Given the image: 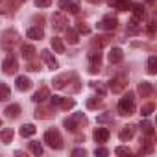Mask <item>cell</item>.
Segmentation results:
<instances>
[{"label":"cell","mask_w":157,"mask_h":157,"mask_svg":"<svg viewBox=\"0 0 157 157\" xmlns=\"http://www.w3.org/2000/svg\"><path fill=\"white\" fill-rule=\"evenodd\" d=\"M21 50H22V57H24L26 61H32V59H33V56H35V48H33L32 44H22Z\"/></svg>","instance_id":"obj_19"},{"label":"cell","mask_w":157,"mask_h":157,"mask_svg":"<svg viewBox=\"0 0 157 157\" xmlns=\"http://www.w3.org/2000/svg\"><path fill=\"white\" fill-rule=\"evenodd\" d=\"M94 153H96V155H100V157H105L109 151H107L105 148H96V150H94Z\"/></svg>","instance_id":"obj_43"},{"label":"cell","mask_w":157,"mask_h":157,"mask_svg":"<svg viewBox=\"0 0 157 157\" xmlns=\"http://www.w3.org/2000/svg\"><path fill=\"white\" fill-rule=\"evenodd\" d=\"M21 135H22V137H32V135H35V126H33V124H24V126H21Z\"/></svg>","instance_id":"obj_23"},{"label":"cell","mask_w":157,"mask_h":157,"mask_svg":"<svg viewBox=\"0 0 157 157\" xmlns=\"http://www.w3.org/2000/svg\"><path fill=\"white\" fill-rule=\"evenodd\" d=\"M17 43H19V33H17L15 30H6V32L2 33V39H0V44H2V48L11 50Z\"/></svg>","instance_id":"obj_3"},{"label":"cell","mask_w":157,"mask_h":157,"mask_svg":"<svg viewBox=\"0 0 157 157\" xmlns=\"http://www.w3.org/2000/svg\"><path fill=\"white\" fill-rule=\"evenodd\" d=\"M35 117H37V118H50L52 115H48L46 109H37V111H35Z\"/></svg>","instance_id":"obj_38"},{"label":"cell","mask_w":157,"mask_h":157,"mask_svg":"<svg viewBox=\"0 0 157 157\" xmlns=\"http://www.w3.org/2000/svg\"><path fill=\"white\" fill-rule=\"evenodd\" d=\"M118 113L124 115V117H129L135 113V98L131 93H128L120 102H118Z\"/></svg>","instance_id":"obj_1"},{"label":"cell","mask_w":157,"mask_h":157,"mask_svg":"<svg viewBox=\"0 0 157 157\" xmlns=\"http://www.w3.org/2000/svg\"><path fill=\"white\" fill-rule=\"evenodd\" d=\"M142 17H144V10H142V6H135V10H133V19L142 21Z\"/></svg>","instance_id":"obj_33"},{"label":"cell","mask_w":157,"mask_h":157,"mask_svg":"<svg viewBox=\"0 0 157 157\" xmlns=\"http://www.w3.org/2000/svg\"><path fill=\"white\" fill-rule=\"evenodd\" d=\"M153 109H155L153 104H144V105L140 107V115H142V117H150V115L153 113Z\"/></svg>","instance_id":"obj_28"},{"label":"cell","mask_w":157,"mask_h":157,"mask_svg":"<svg viewBox=\"0 0 157 157\" xmlns=\"http://www.w3.org/2000/svg\"><path fill=\"white\" fill-rule=\"evenodd\" d=\"M140 129H142L146 135H153V126H151V122H148V120L140 122Z\"/></svg>","instance_id":"obj_30"},{"label":"cell","mask_w":157,"mask_h":157,"mask_svg":"<svg viewBox=\"0 0 157 157\" xmlns=\"http://www.w3.org/2000/svg\"><path fill=\"white\" fill-rule=\"evenodd\" d=\"M67 39L70 44H78V32L74 30H67Z\"/></svg>","instance_id":"obj_31"},{"label":"cell","mask_w":157,"mask_h":157,"mask_svg":"<svg viewBox=\"0 0 157 157\" xmlns=\"http://www.w3.org/2000/svg\"><path fill=\"white\" fill-rule=\"evenodd\" d=\"M44 142L50 148H54V150H61L63 148V139H61V133L57 129H48L44 133Z\"/></svg>","instance_id":"obj_2"},{"label":"cell","mask_w":157,"mask_h":157,"mask_svg":"<svg viewBox=\"0 0 157 157\" xmlns=\"http://www.w3.org/2000/svg\"><path fill=\"white\" fill-rule=\"evenodd\" d=\"M78 32H80V33H89L91 30H89V26H85L83 22H80V26H78Z\"/></svg>","instance_id":"obj_42"},{"label":"cell","mask_w":157,"mask_h":157,"mask_svg":"<svg viewBox=\"0 0 157 157\" xmlns=\"http://www.w3.org/2000/svg\"><path fill=\"white\" fill-rule=\"evenodd\" d=\"M46 98H50V91L46 89V87H43V89H39L35 94H33V102H37V104H41V102H44Z\"/></svg>","instance_id":"obj_17"},{"label":"cell","mask_w":157,"mask_h":157,"mask_svg":"<svg viewBox=\"0 0 157 157\" xmlns=\"http://www.w3.org/2000/svg\"><path fill=\"white\" fill-rule=\"evenodd\" d=\"M70 76H72V74H61V76L54 78V82H52L54 87H56V89H65V87H67V82L70 80Z\"/></svg>","instance_id":"obj_14"},{"label":"cell","mask_w":157,"mask_h":157,"mask_svg":"<svg viewBox=\"0 0 157 157\" xmlns=\"http://www.w3.org/2000/svg\"><path fill=\"white\" fill-rule=\"evenodd\" d=\"M15 2H11V0H0V13H11L15 10Z\"/></svg>","instance_id":"obj_20"},{"label":"cell","mask_w":157,"mask_h":157,"mask_svg":"<svg viewBox=\"0 0 157 157\" xmlns=\"http://www.w3.org/2000/svg\"><path fill=\"white\" fill-rule=\"evenodd\" d=\"M52 4V0H35V6L37 8H48Z\"/></svg>","instance_id":"obj_39"},{"label":"cell","mask_w":157,"mask_h":157,"mask_svg":"<svg viewBox=\"0 0 157 157\" xmlns=\"http://www.w3.org/2000/svg\"><path fill=\"white\" fill-rule=\"evenodd\" d=\"M59 10H65V11H68V6H70V0H59Z\"/></svg>","instance_id":"obj_40"},{"label":"cell","mask_w":157,"mask_h":157,"mask_svg":"<svg viewBox=\"0 0 157 157\" xmlns=\"http://www.w3.org/2000/svg\"><path fill=\"white\" fill-rule=\"evenodd\" d=\"M30 151H32L33 155H43V146L33 140V142H30Z\"/></svg>","instance_id":"obj_29"},{"label":"cell","mask_w":157,"mask_h":157,"mask_svg":"<svg viewBox=\"0 0 157 157\" xmlns=\"http://www.w3.org/2000/svg\"><path fill=\"white\" fill-rule=\"evenodd\" d=\"M126 87H128V76H124V74L115 76L113 80L109 82V89H111L115 94H118V93L126 91Z\"/></svg>","instance_id":"obj_4"},{"label":"cell","mask_w":157,"mask_h":157,"mask_svg":"<svg viewBox=\"0 0 157 157\" xmlns=\"http://www.w3.org/2000/svg\"><path fill=\"white\" fill-rule=\"evenodd\" d=\"M93 137H94L96 142H107V139H109V129H107V128H96L94 133H93Z\"/></svg>","instance_id":"obj_11"},{"label":"cell","mask_w":157,"mask_h":157,"mask_svg":"<svg viewBox=\"0 0 157 157\" xmlns=\"http://www.w3.org/2000/svg\"><path fill=\"white\" fill-rule=\"evenodd\" d=\"M59 107H63V109L74 107V100H68V98H61V102H59Z\"/></svg>","instance_id":"obj_34"},{"label":"cell","mask_w":157,"mask_h":157,"mask_svg":"<svg viewBox=\"0 0 157 157\" xmlns=\"http://www.w3.org/2000/svg\"><path fill=\"white\" fill-rule=\"evenodd\" d=\"M0 139H2V142L10 144L13 140V129H2V133H0Z\"/></svg>","instance_id":"obj_26"},{"label":"cell","mask_w":157,"mask_h":157,"mask_svg":"<svg viewBox=\"0 0 157 157\" xmlns=\"http://www.w3.org/2000/svg\"><path fill=\"white\" fill-rule=\"evenodd\" d=\"M91 87H93L94 91H98L100 94H105V87H104L102 83H96V82H93V83H91Z\"/></svg>","instance_id":"obj_37"},{"label":"cell","mask_w":157,"mask_h":157,"mask_svg":"<svg viewBox=\"0 0 157 157\" xmlns=\"http://www.w3.org/2000/svg\"><path fill=\"white\" fill-rule=\"evenodd\" d=\"M41 59H43V61L46 63V67H48V68H52V70L59 67V65H57V61H56V57H54L48 50H43V52H41Z\"/></svg>","instance_id":"obj_10"},{"label":"cell","mask_w":157,"mask_h":157,"mask_svg":"<svg viewBox=\"0 0 157 157\" xmlns=\"http://www.w3.org/2000/svg\"><path fill=\"white\" fill-rule=\"evenodd\" d=\"M155 72H157V57L150 56V59H148V74H155Z\"/></svg>","instance_id":"obj_27"},{"label":"cell","mask_w":157,"mask_h":157,"mask_svg":"<svg viewBox=\"0 0 157 157\" xmlns=\"http://www.w3.org/2000/svg\"><path fill=\"white\" fill-rule=\"evenodd\" d=\"M115 153L117 155H122V157H128V155H131V150L126 148V146H117L115 148Z\"/></svg>","instance_id":"obj_32"},{"label":"cell","mask_w":157,"mask_h":157,"mask_svg":"<svg viewBox=\"0 0 157 157\" xmlns=\"http://www.w3.org/2000/svg\"><path fill=\"white\" fill-rule=\"evenodd\" d=\"M117 24H118V21H117L115 17H111V15L104 17V19L98 22V26H100L102 30H109V32H113V30L117 28Z\"/></svg>","instance_id":"obj_9"},{"label":"cell","mask_w":157,"mask_h":157,"mask_svg":"<svg viewBox=\"0 0 157 157\" xmlns=\"http://www.w3.org/2000/svg\"><path fill=\"white\" fill-rule=\"evenodd\" d=\"M133 135H135V126H124L122 128V131H120V140H129V139H133Z\"/></svg>","instance_id":"obj_18"},{"label":"cell","mask_w":157,"mask_h":157,"mask_svg":"<svg viewBox=\"0 0 157 157\" xmlns=\"http://www.w3.org/2000/svg\"><path fill=\"white\" fill-rule=\"evenodd\" d=\"M52 26H54V30H57V32H61V30H67V24H68V19L65 17V13H56L54 17H52Z\"/></svg>","instance_id":"obj_7"},{"label":"cell","mask_w":157,"mask_h":157,"mask_svg":"<svg viewBox=\"0 0 157 157\" xmlns=\"http://www.w3.org/2000/svg\"><path fill=\"white\" fill-rule=\"evenodd\" d=\"M19 115H21V105L13 104V105L6 107V117H8V118H17Z\"/></svg>","instance_id":"obj_22"},{"label":"cell","mask_w":157,"mask_h":157,"mask_svg":"<svg viewBox=\"0 0 157 157\" xmlns=\"http://www.w3.org/2000/svg\"><path fill=\"white\" fill-rule=\"evenodd\" d=\"M52 48H54L57 54H63V52H65V44H63V41H61V39H57V37H54V39H52Z\"/></svg>","instance_id":"obj_24"},{"label":"cell","mask_w":157,"mask_h":157,"mask_svg":"<svg viewBox=\"0 0 157 157\" xmlns=\"http://www.w3.org/2000/svg\"><path fill=\"white\" fill-rule=\"evenodd\" d=\"M82 122H85V115L83 113H74L70 118L65 120V128L70 129V131H78L82 126Z\"/></svg>","instance_id":"obj_5"},{"label":"cell","mask_w":157,"mask_h":157,"mask_svg":"<svg viewBox=\"0 0 157 157\" xmlns=\"http://www.w3.org/2000/svg\"><path fill=\"white\" fill-rule=\"evenodd\" d=\"M98 39H100V41H94V44H96V46H104V44H107V39H109V37H98Z\"/></svg>","instance_id":"obj_44"},{"label":"cell","mask_w":157,"mask_h":157,"mask_svg":"<svg viewBox=\"0 0 157 157\" xmlns=\"http://www.w3.org/2000/svg\"><path fill=\"white\" fill-rule=\"evenodd\" d=\"M26 35H28V39H33V41H37V39H43L44 32H43V28H41V26H32V28H28Z\"/></svg>","instance_id":"obj_13"},{"label":"cell","mask_w":157,"mask_h":157,"mask_svg":"<svg viewBox=\"0 0 157 157\" xmlns=\"http://www.w3.org/2000/svg\"><path fill=\"white\" fill-rule=\"evenodd\" d=\"M124 59V52L118 48V46H115L111 52H109V63L111 65H117V63H120Z\"/></svg>","instance_id":"obj_12"},{"label":"cell","mask_w":157,"mask_h":157,"mask_svg":"<svg viewBox=\"0 0 157 157\" xmlns=\"http://www.w3.org/2000/svg\"><path fill=\"white\" fill-rule=\"evenodd\" d=\"M148 2H153V0H148Z\"/></svg>","instance_id":"obj_46"},{"label":"cell","mask_w":157,"mask_h":157,"mask_svg":"<svg viewBox=\"0 0 157 157\" xmlns=\"http://www.w3.org/2000/svg\"><path fill=\"white\" fill-rule=\"evenodd\" d=\"M109 6H113L115 10L126 11L128 8H131V0H109Z\"/></svg>","instance_id":"obj_16"},{"label":"cell","mask_w":157,"mask_h":157,"mask_svg":"<svg viewBox=\"0 0 157 157\" xmlns=\"http://www.w3.org/2000/svg\"><path fill=\"white\" fill-rule=\"evenodd\" d=\"M87 2H91V4H100V2H104V0H87Z\"/></svg>","instance_id":"obj_45"},{"label":"cell","mask_w":157,"mask_h":157,"mask_svg":"<svg viewBox=\"0 0 157 157\" xmlns=\"http://www.w3.org/2000/svg\"><path fill=\"white\" fill-rule=\"evenodd\" d=\"M0 126H2V120H0Z\"/></svg>","instance_id":"obj_47"},{"label":"cell","mask_w":157,"mask_h":157,"mask_svg":"<svg viewBox=\"0 0 157 157\" xmlns=\"http://www.w3.org/2000/svg\"><path fill=\"white\" fill-rule=\"evenodd\" d=\"M85 153H87V151H85L83 148H76V150L72 151V155H74V157H80V155H83V157H85Z\"/></svg>","instance_id":"obj_41"},{"label":"cell","mask_w":157,"mask_h":157,"mask_svg":"<svg viewBox=\"0 0 157 157\" xmlns=\"http://www.w3.org/2000/svg\"><path fill=\"white\" fill-rule=\"evenodd\" d=\"M139 93L142 94V98L150 96V94L153 93V87H151V83H150V82H142V83H139Z\"/></svg>","instance_id":"obj_21"},{"label":"cell","mask_w":157,"mask_h":157,"mask_svg":"<svg viewBox=\"0 0 157 157\" xmlns=\"http://www.w3.org/2000/svg\"><path fill=\"white\" fill-rule=\"evenodd\" d=\"M17 89L19 91H30L32 89V80L26 76H19L17 78Z\"/></svg>","instance_id":"obj_15"},{"label":"cell","mask_w":157,"mask_h":157,"mask_svg":"<svg viewBox=\"0 0 157 157\" xmlns=\"http://www.w3.org/2000/svg\"><path fill=\"white\" fill-rule=\"evenodd\" d=\"M100 104H102V102H100L98 98H89V100H87V107H89V109H94V107H98Z\"/></svg>","instance_id":"obj_36"},{"label":"cell","mask_w":157,"mask_h":157,"mask_svg":"<svg viewBox=\"0 0 157 157\" xmlns=\"http://www.w3.org/2000/svg\"><path fill=\"white\" fill-rule=\"evenodd\" d=\"M68 11H70V13H78V11H80V2H78V0H70Z\"/></svg>","instance_id":"obj_35"},{"label":"cell","mask_w":157,"mask_h":157,"mask_svg":"<svg viewBox=\"0 0 157 157\" xmlns=\"http://www.w3.org/2000/svg\"><path fill=\"white\" fill-rule=\"evenodd\" d=\"M10 87L6 85V83H2V82H0V102H4V100H8L10 98Z\"/></svg>","instance_id":"obj_25"},{"label":"cell","mask_w":157,"mask_h":157,"mask_svg":"<svg viewBox=\"0 0 157 157\" xmlns=\"http://www.w3.org/2000/svg\"><path fill=\"white\" fill-rule=\"evenodd\" d=\"M2 70H4L6 74H15V72L19 70V63H17V59H15L13 56L6 57L4 63H2Z\"/></svg>","instance_id":"obj_8"},{"label":"cell","mask_w":157,"mask_h":157,"mask_svg":"<svg viewBox=\"0 0 157 157\" xmlns=\"http://www.w3.org/2000/svg\"><path fill=\"white\" fill-rule=\"evenodd\" d=\"M100 65H102V54L100 52H91L89 54V72L96 74L100 70Z\"/></svg>","instance_id":"obj_6"}]
</instances>
